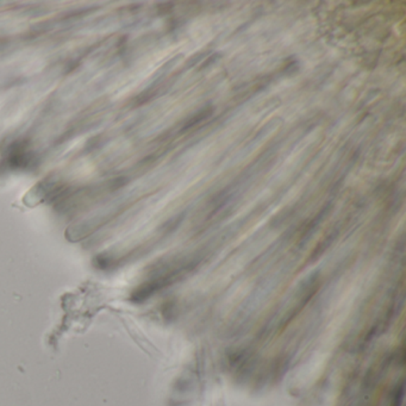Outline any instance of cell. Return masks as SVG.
<instances>
[{
  "label": "cell",
  "mask_w": 406,
  "mask_h": 406,
  "mask_svg": "<svg viewBox=\"0 0 406 406\" xmlns=\"http://www.w3.org/2000/svg\"><path fill=\"white\" fill-rule=\"evenodd\" d=\"M209 113H211V111H208V113H206V111H201V113H199V116L194 117V120H192V122H190V123L189 124H186V127L185 128H184V130H185L186 128H190V127H192V125H194V124L196 123V122H199V120H203V118H205V117H208V115H209Z\"/></svg>",
  "instance_id": "1"
}]
</instances>
